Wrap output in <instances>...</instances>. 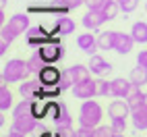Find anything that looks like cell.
Listing matches in <instances>:
<instances>
[{
  "mask_svg": "<svg viewBox=\"0 0 147 137\" xmlns=\"http://www.w3.org/2000/svg\"><path fill=\"white\" fill-rule=\"evenodd\" d=\"M29 75L27 60L21 58H11L8 62L2 64V83H17V81H25V77Z\"/></svg>",
  "mask_w": 147,
  "mask_h": 137,
  "instance_id": "1",
  "label": "cell"
},
{
  "mask_svg": "<svg viewBox=\"0 0 147 137\" xmlns=\"http://www.w3.org/2000/svg\"><path fill=\"white\" fill-rule=\"evenodd\" d=\"M102 116H104L102 106L89 98V100H85L81 104V108H79V125L81 127H93L95 129V127H100Z\"/></svg>",
  "mask_w": 147,
  "mask_h": 137,
  "instance_id": "2",
  "label": "cell"
},
{
  "mask_svg": "<svg viewBox=\"0 0 147 137\" xmlns=\"http://www.w3.org/2000/svg\"><path fill=\"white\" fill-rule=\"evenodd\" d=\"M73 94H75V98H79V100L95 98L97 96V81L87 79V81H81V83H75L73 85Z\"/></svg>",
  "mask_w": 147,
  "mask_h": 137,
  "instance_id": "3",
  "label": "cell"
},
{
  "mask_svg": "<svg viewBox=\"0 0 147 137\" xmlns=\"http://www.w3.org/2000/svg\"><path fill=\"white\" fill-rule=\"evenodd\" d=\"M40 54H42V58L48 62V64H52V62H56V60H60L62 58V48L58 46L56 42H44V44H40Z\"/></svg>",
  "mask_w": 147,
  "mask_h": 137,
  "instance_id": "4",
  "label": "cell"
},
{
  "mask_svg": "<svg viewBox=\"0 0 147 137\" xmlns=\"http://www.w3.org/2000/svg\"><path fill=\"white\" fill-rule=\"evenodd\" d=\"M108 21V17L104 15V11H87L81 19V23L85 29H89V31H95V29H100L104 23Z\"/></svg>",
  "mask_w": 147,
  "mask_h": 137,
  "instance_id": "5",
  "label": "cell"
},
{
  "mask_svg": "<svg viewBox=\"0 0 147 137\" xmlns=\"http://www.w3.org/2000/svg\"><path fill=\"white\" fill-rule=\"evenodd\" d=\"M11 129L19 131V133H23L25 137L29 133H33L37 129V119L33 114H29V116H21V119H13V125H11Z\"/></svg>",
  "mask_w": 147,
  "mask_h": 137,
  "instance_id": "6",
  "label": "cell"
},
{
  "mask_svg": "<svg viewBox=\"0 0 147 137\" xmlns=\"http://www.w3.org/2000/svg\"><path fill=\"white\" fill-rule=\"evenodd\" d=\"M42 87H44V83L40 79H29L25 83H19V94H21L23 98L33 100V98H40L42 96Z\"/></svg>",
  "mask_w": 147,
  "mask_h": 137,
  "instance_id": "7",
  "label": "cell"
},
{
  "mask_svg": "<svg viewBox=\"0 0 147 137\" xmlns=\"http://www.w3.org/2000/svg\"><path fill=\"white\" fill-rule=\"evenodd\" d=\"M131 106L126 100H114L110 102L108 106V114H110V119H126V116H131Z\"/></svg>",
  "mask_w": 147,
  "mask_h": 137,
  "instance_id": "8",
  "label": "cell"
},
{
  "mask_svg": "<svg viewBox=\"0 0 147 137\" xmlns=\"http://www.w3.org/2000/svg\"><path fill=\"white\" fill-rule=\"evenodd\" d=\"M77 46H79L85 54H89V56H93L97 50H100V46H97V37H93L91 33H81L79 37H77Z\"/></svg>",
  "mask_w": 147,
  "mask_h": 137,
  "instance_id": "9",
  "label": "cell"
},
{
  "mask_svg": "<svg viewBox=\"0 0 147 137\" xmlns=\"http://www.w3.org/2000/svg\"><path fill=\"white\" fill-rule=\"evenodd\" d=\"M37 75H40V81H42L44 85H58L62 71H58V66H50V64H46V66H44Z\"/></svg>",
  "mask_w": 147,
  "mask_h": 137,
  "instance_id": "10",
  "label": "cell"
},
{
  "mask_svg": "<svg viewBox=\"0 0 147 137\" xmlns=\"http://www.w3.org/2000/svg\"><path fill=\"white\" fill-rule=\"evenodd\" d=\"M133 44H135V40H133V35L131 33H122V31H116V46H114V50L118 52V54H129L131 50H133Z\"/></svg>",
  "mask_w": 147,
  "mask_h": 137,
  "instance_id": "11",
  "label": "cell"
},
{
  "mask_svg": "<svg viewBox=\"0 0 147 137\" xmlns=\"http://www.w3.org/2000/svg\"><path fill=\"white\" fill-rule=\"evenodd\" d=\"M66 71H68V75H71L73 83H81V81L91 79V68L85 66V64H73V66H68Z\"/></svg>",
  "mask_w": 147,
  "mask_h": 137,
  "instance_id": "12",
  "label": "cell"
},
{
  "mask_svg": "<svg viewBox=\"0 0 147 137\" xmlns=\"http://www.w3.org/2000/svg\"><path fill=\"white\" fill-rule=\"evenodd\" d=\"M91 68V73L93 75H106V73H110L112 71V64L106 60V58H102V56H97V54H93L91 58H89V64H87Z\"/></svg>",
  "mask_w": 147,
  "mask_h": 137,
  "instance_id": "13",
  "label": "cell"
},
{
  "mask_svg": "<svg viewBox=\"0 0 147 137\" xmlns=\"http://www.w3.org/2000/svg\"><path fill=\"white\" fill-rule=\"evenodd\" d=\"M133 90V81L131 79H122V77H118V79L112 81V96L114 98H126L131 94Z\"/></svg>",
  "mask_w": 147,
  "mask_h": 137,
  "instance_id": "14",
  "label": "cell"
},
{
  "mask_svg": "<svg viewBox=\"0 0 147 137\" xmlns=\"http://www.w3.org/2000/svg\"><path fill=\"white\" fill-rule=\"evenodd\" d=\"M131 123L137 131H145L147 129V106H139V108H135L131 112Z\"/></svg>",
  "mask_w": 147,
  "mask_h": 137,
  "instance_id": "15",
  "label": "cell"
},
{
  "mask_svg": "<svg viewBox=\"0 0 147 137\" xmlns=\"http://www.w3.org/2000/svg\"><path fill=\"white\" fill-rule=\"evenodd\" d=\"M8 27H13L17 33H25L27 29H29V17L23 15V13H19V15H13L11 19H8Z\"/></svg>",
  "mask_w": 147,
  "mask_h": 137,
  "instance_id": "16",
  "label": "cell"
},
{
  "mask_svg": "<svg viewBox=\"0 0 147 137\" xmlns=\"http://www.w3.org/2000/svg\"><path fill=\"white\" fill-rule=\"evenodd\" d=\"M131 35L137 44H147V23L145 21H137L131 27Z\"/></svg>",
  "mask_w": 147,
  "mask_h": 137,
  "instance_id": "17",
  "label": "cell"
},
{
  "mask_svg": "<svg viewBox=\"0 0 147 137\" xmlns=\"http://www.w3.org/2000/svg\"><path fill=\"white\" fill-rule=\"evenodd\" d=\"M126 102H129V106H131V110H135V108H139V106H143V100H145V94L141 92V87L139 85H135L133 83V90H131V94L124 98Z\"/></svg>",
  "mask_w": 147,
  "mask_h": 137,
  "instance_id": "18",
  "label": "cell"
},
{
  "mask_svg": "<svg viewBox=\"0 0 147 137\" xmlns=\"http://www.w3.org/2000/svg\"><path fill=\"white\" fill-rule=\"evenodd\" d=\"M97 46H100V50H114L116 31H102L100 35H97Z\"/></svg>",
  "mask_w": 147,
  "mask_h": 137,
  "instance_id": "19",
  "label": "cell"
},
{
  "mask_svg": "<svg viewBox=\"0 0 147 137\" xmlns=\"http://www.w3.org/2000/svg\"><path fill=\"white\" fill-rule=\"evenodd\" d=\"M48 62L42 58V54H40V50H35L31 56L27 58V68H29V73H40L42 68L46 66Z\"/></svg>",
  "mask_w": 147,
  "mask_h": 137,
  "instance_id": "20",
  "label": "cell"
},
{
  "mask_svg": "<svg viewBox=\"0 0 147 137\" xmlns=\"http://www.w3.org/2000/svg\"><path fill=\"white\" fill-rule=\"evenodd\" d=\"M31 102H33V100H29V98H23V100L13 108V119H21V116L33 114V110H31Z\"/></svg>",
  "mask_w": 147,
  "mask_h": 137,
  "instance_id": "21",
  "label": "cell"
},
{
  "mask_svg": "<svg viewBox=\"0 0 147 137\" xmlns=\"http://www.w3.org/2000/svg\"><path fill=\"white\" fill-rule=\"evenodd\" d=\"M129 79L135 83V85H145L147 83V68L145 66H141V64H137V66H133L131 68V75H129Z\"/></svg>",
  "mask_w": 147,
  "mask_h": 137,
  "instance_id": "22",
  "label": "cell"
},
{
  "mask_svg": "<svg viewBox=\"0 0 147 137\" xmlns=\"http://www.w3.org/2000/svg\"><path fill=\"white\" fill-rule=\"evenodd\" d=\"M73 31H75V21H73V19H68V17H58V21H56V33L68 35V33H73Z\"/></svg>",
  "mask_w": 147,
  "mask_h": 137,
  "instance_id": "23",
  "label": "cell"
},
{
  "mask_svg": "<svg viewBox=\"0 0 147 137\" xmlns=\"http://www.w3.org/2000/svg\"><path fill=\"white\" fill-rule=\"evenodd\" d=\"M11 106H13V94H11V90H6V85L2 83L0 85V110L6 112Z\"/></svg>",
  "mask_w": 147,
  "mask_h": 137,
  "instance_id": "24",
  "label": "cell"
},
{
  "mask_svg": "<svg viewBox=\"0 0 147 137\" xmlns=\"http://www.w3.org/2000/svg\"><path fill=\"white\" fill-rule=\"evenodd\" d=\"M44 37H46V31H44L42 27L27 29V40H29V44H44Z\"/></svg>",
  "mask_w": 147,
  "mask_h": 137,
  "instance_id": "25",
  "label": "cell"
},
{
  "mask_svg": "<svg viewBox=\"0 0 147 137\" xmlns=\"http://www.w3.org/2000/svg\"><path fill=\"white\" fill-rule=\"evenodd\" d=\"M54 123L56 125H71V112H68L64 102H60V110H58V116L54 119Z\"/></svg>",
  "mask_w": 147,
  "mask_h": 137,
  "instance_id": "26",
  "label": "cell"
},
{
  "mask_svg": "<svg viewBox=\"0 0 147 137\" xmlns=\"http://www.w3.org/2000/svg\"><path fill=\"white\" fill-rule=\"evenodd\" d=\"M118 13H120V6H118V2H116V0H110V2L106 4V8H104V15L108 17V21L116 19V17H118Z\"/></svg>",
  "mask_w": 147,
  "mask_h": 137,
  "instance_id": "27",
  "label": "cell"
},
{
  "mask_svg": "<svg viewBox=\"0 0 147 137\" xmlns=\"http://www.w3.org/2000/svg\"><path fill=\"white\" fill-rule=\"evenodd\" d=\"M17 31H15V29L13 27H8L6 23L2 25V29H0V40H4V42H8V44H11V42H15L17 40Z\"/></svg>",
  "mask_w": 147,
  "mask_h": 137,
  "instance_id": "28",
  "label": "cell"
},
{
  "mask_svg": "<svg viewBox=\"0 0 147 137\" xmlns=\"http://www.w3.org/2000/svg\"><path fill=\"white\" fill-rule=\"evenodd\" d=\"M97 96H112V81H106V79H97Z\"/></svg>",
  "mask_w": 147,
  "mask_h": 137,
  "instance_id": "29",
  "label": "cell"
},
{
  "mask_svg": "<svg viewBox=\"0 0 147 137\" xmlns=\"http://www.w3.org/2000/svg\"><path fill=\"white\" fill-rule=\"evenodd\" d=\"M46 106H48V104H44L42 100H35V98H33L31 110H33V116H35V119H44V116H46Z\"/></svg>",
  "mask_w": 147,
  "mask_h": 137,
  "instance_id": "30",
  "label": "cell"
},
{
  "mask_svg": "<svg viewBox=\"0 0 147 137\" xmlns=\"http://www.w3.org/2000/svg\"><path fill=\"white\" fill-rule=\"evenodd\" d=\"M95 137H116V129L112 125H100L95 127Z\"/></svg>",
  "mask_w": 147,
  "mask_h": 137,
  "instance_id": "31",
  "label": "cell"
},
{
  "mask_svg": "<svg viewBox=\"0 0 147 137\" xmlns=\"http://www.w3.org/2000/svg\"><path fill=\"white\" fill-rule=\"evenodd\" d=\"M118 2V6H120V11L126 15V13H133L137 6H139V0H116Z\"/></svg>",
  "mask_w": 147,
  "mask_h": 137,
  "instance_id": "32",
  "label": "cell"
},
{
  "mask_svg": "<svg viewBox=\"0 0 147 137\" xmlns=\"http://www.w3.org/2000/svg\"><path fill=\"white\" fill-rule=\"evenodd\" d=\"M108 2L110 0H85V6H87V11H104Z\"/></svg>",
  "mask_w": 147,
  "mask_h": 137,
  "instance_id": "33",
  "label": "cell"
},
{
  "mask_svg": "<svg viewBox=\"0 0 147 137\" xmlns=\"http://www.w3.org/2000/svg\"><path fill=\"white\" fill-rule=\"evenodd\" d=\"M75 83H73V79H71V75H68V71L64 68L62 71V75H60V81H58V87H60V90L64 92V90H71Z\"/></svg>",
  "mask_w": 147,
  "mask_h": 137,
  "instance_id": "34",
  "label": "cell"
},
{
  "mask_svg": "<svg viewBox=\"0 0 147 137\" xmlns=\"http://www.w3.org/2000/svg\"><path fill=\"white\" fill-rule=\"evenodd\" d=\"M75 131H77V129H73L71 125H56L58 137H75Z\"/></svg>",
  "mask_w": 147,
  "mask_h": 137,
  "instance_id": "35",
  "label": "cell"
},
{
  "mask_svg": "<svg viewBox=\"0 0 147 137\" xmlns=\"http://www.w3.org/2000/svg\"><path fill=\"white\" fill-rule=\"evenodd\" d=\"M75 137H95V129L93 127H81L75 131Z\"/></svg>",
  "mask_w": 147,
  "mask_h": 137,
  "instance_id": "36",
  "label": "cell"
},
{
  "mask_svg": "<svg viewBox=\"0 0 147 137\" xmlns=\"http://www.w3.org/2000/svg\"><path fill=\"white\" fill-rule=\"evenodd\" d=\"M110 125L116 129V133H124L126 131V119H110Z\"/></svg>",
  "mask_w": 147,
  "mask_h": 137,
  "instance_id": "37",
  "label": "cell"
},
{
  "mask_svg": "<svg viewBox=\"0 0 147 137\" xmlns=\"http://www.w3.org/2000/svg\"><path fill=\"white\" fill-rule=\"evenodd\" d=\"M137 64H141L147 68V50H141L139 54H137Z\"/></svg>",
  "mask_w": 147,
  "mask_h": 137,
  "instance_id": "38",
  "label": "cell"
},
{
  "mask_svg": "<svg viewBox=\"0 0 147 137\" xmlns=\"http://www.w3.org/2000/svg\"><path fill=\"white\" fill-rule=\"evenodd\" d=\"M6 50H8V42L0 40V56H4V54H6Z\"/></svg>",
  "mask_w": 147,
  "mask_h": 137,
  "instance_id": "39",
  "label": "cell"
},
{
  "mask_svg": "<svg viewBox=\"0 0 147 137\" xmlns=\"http://www.w3.org/2000/svg\"><path fill=\"white\" fill-rule=\"evenodd\" d=\"M71 2V8H79L81 4H85V0H68Z\"/></svg>",
  "mask_w": 147,
  "mask_h": 137,
  "instance_id": "40",
  "label": "cell"
},
{
  "mask_svg": "<svg viewBox=\"0 0 147 137\" xmlns=\"http://www.w3.org/2000/svg\"><path fill=\"white\" fill-rule=\"evenodd\" d=\"M0 6H2V8H4V6H6V0H0Z\"/></svg>",
  "mask_w": 147,
  "mask_h": 137,
  "instance_id": "41",
  "label": "cell"
},
{
  "mask_svg": "<svg viewBox=\"0 0 147 137\" xmlns=\"http://www.w3.org/2000/svg\"><path fill=\"white\" fill-rule=\"evenodd\" d=\"M116 137H124V133H116Z\"/></svg>",
  "mask_w": 147,
  "mask_h": 137,
  "instance_id": "42",
  "label": "cell"
},
{
  "mask_svg": "<svg viewBox=\"0 0 147 137\" xmlns=\"http://www.w3.org/2000/svg\"><path fill=\"white\" fill-rule=\"evenodd\" d=\"M143 104H145V106H147V94H145V100H143Z\"/></svg>",
  "mask_w": 147,
  "mask_h": 137,
  "instance_id": "43",
  "label": "cell"
},
{
  "mask_svg": "<svg viewBox=\"0 0 147 137\" xmlns=\"http://www.w3.org/2000/svg\"><path fill=\"white\" fill-rule=\"evenodd\" d=\"M2 137H11V135H2Z\"/></svg>",
  "mask_w": 147,
  "mask_h": 137,
  "instance_id": "44",
  "label": "cell"
},
{
  "mask_svg": "<svg viewBox=\"0 0 147 137\" xmlns=\"http://www.w3.org/2000/svg\"><path fill=\"white\" fill-rule=\"evenodd\" d=\"M145 11H147V2H145Z\"/></svg>",
  "mask_w": 147,
  "mask_h": 137,
  "instance_id": "45",
  "label": "cell"
}]
</instances>
